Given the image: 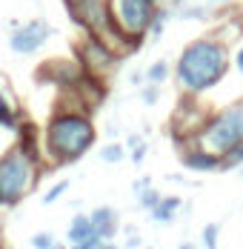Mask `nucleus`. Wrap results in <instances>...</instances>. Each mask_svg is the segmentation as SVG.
I'll return each instance as SVG.
<instances>
[{
    "mask_svg": "<svg viewBox=\"0 0 243 249\" xmlns=\"http://www.w3.org/2000/svg\"><path fill=\"white\" fill-rule=\"evenodd\" d=\"M229 72V49L220 37L203 35L189 40L174 63V83L183 95L200 98L203 92L215 89Z\"/></svg>",
    "mask_w": 243,
    "mask_h": 249,
    "instance_id": "f257e3e1",
    "label": "nucleus"
},
{
    "mask_svg": "<svg viewBox=\"0 0 243 249\" xmlns=\"http://www.w3.org/2000/svg\"><path fill=\"white\" fill-rule=\"evenodd\" d=\"M220 3H232V0H220Z\"/></svg>",
    "mask_w": 243,
    "mask_h": 249,
    "instance_id": "7c9ffc66",
    "label": "nucleus"
},
{
    "mask_svg": "<svg viewBox=\"0 0 243 249\" xmlns=\"http://www.w3.org/2000/svg\"><path fill=\"white\" fill-rule=\"evenodd\" d=\"M69 244H80V241H89V238H97L95 224L89 215H74L72 224H69V232H66Z\"/></svg>",
    "mask_w": 243,
    "mask_h": 249,
    "instance_id": "f8f14e48",
    "label": "nucleus"
},
{
    "mask_svg": "<svg viewBox=\"0 0 243 249\" xmlns=\"http://www.w3.org/2000/svg\"><path fill=\"white\" fill-rule=\"evenodd\" d=\"M160 200H163V195H160L155 186H146V189H140V192H138V206H140V209H146V212H152Z\"/></svg>",
    "mask_w": 243,
    "mask_h": 249,
    "instance_id": "f3484780",
    "label": "nucleus"
},
{
    "mask_svg": "<svg viewBox=\"0 0 243 249\" xmlns=\"http://www.w3.org/2000/svg\"><path fill=\"white\" fill-rule=\"evenodd\" d=\"M40 155L32 129L17 126V143L0 155V209H12L37 186Z\"/></svg>",
    "mask_w": 243,
    "mask_h": 249,
    "instance_id": "7ed1b4c3",
    "label": "nucleus"
},
{
    "mask_svg": "<svg viewBox=\"0 0 243 249\" xmlns=\"http://www.w3.org/2000/svg\"><path fill=\"white\" fill-rule=\"evenodd\" d=\"M218 235H220L218 224H206L203 226V247L206 249H218Z\"/></svg>",
    "mask_w": 243,
    "mask_h": 249,
    "instance_id": "aec40b11",
    "label": "nucleus"
},
{
    "mask_svg": "<svg viewBox=\"0 0 243 249\" xmlns=\"http://www.w3.org/2000/svg\"><path fill=\"white\" fill-rule=\"evenodd\" d=\"M155 3H157V6H160V3H163V0H155Z\"/></svg>",
    "mask_w": 243,
    "mask_h": 249,
    "instance_id": "2f4dec72",
    "label": "nucleus"
},
{
    "mask_svg": "<svg viewBox=\"0 0 243 249\" xmlns=\"http://www.w3.org/2000/svg\"><path fill=\"white\" fill-rule=\"evenodd\" d=\"M0 126L6 129H17L20 126V112L15 106V98L9 92V83L0 77Z\"/></svg>",
    "mask_w": 243,
    "mask_h": 249,
    "instance_id": "9b49d317",
    "label": "nucleus"
},
{
    "mask_svg": "<svg viewBox=\"0 0 243 249\" xmlns=\"http://www.w3.org/2000/svg\"><path fill=\"white\" fill-rule=\"evenodd\" d=\"M166 20H169V9L166 6H157V12H155V20L149 26V43H157L160 40V35H163V29H166Z\"/></svg>",
    "mask_w": 243,
    "mask_h": 249,
    "instance_id": "2eb2a0df",
    "label": "nucleus"
},
{
    "mask_svg": "<svg viewBox=\"0 0 243 249\" xmlns=\"http://www.w3.org/2000/svg\"><path fill=\"white\" fill-rule=\"evenodd\" d=\"M146 149H149L146 143H138V146L132 149V163H143V158H146Z\"/></svg>",
    "mask_w": 243,
    "mask_h": 249,
    "instance_id": "393cba45",
    "label": "nucleus"
},
{
    "mask_svg": "<svg viewBox=\"0 0 243 249\" xmlns=\"http://www.w3.org/2000/svg\"><path fill=\"white\" fill-rule=\"evenodd\" d=\"M177 3H183V0H177Z\"/></svg>",
    "mask_w": 243,
    "mask_h": 249,
    "instance_id": "72a5a7b5",
    "label": "nucleus"
},
{
    "mask_svg": "<svg viewBox=\"0 0 243 249\" xmlns=\"http://www.w3.org/2000/svg\"><path fill=\"white\" fill-rule=\"evenodd\" d=\"M100 244H103L100 238H89V241H80V244H72L69 249H97Z\"/></svg>",
    "mask_w": 243,
    "mask_h": 249,
    "instance_id": "b1692460",
    "label": "nucleus"
},
{
    "mask_svg": "<svg viewBox=\"0 0 243 249\" xmlns=\"http://www.w3.org/2000/svg\"><path fill=\"white\" fill-rule=\"evenodd\" d=\"M52 249H69V247H60V244H54V247H52Z\"/></svg>",
    "mask_w": 243,
    "mask_h": 249,
    "instance_id": "c756f323",
    "label": "nucleus"
},
{
    "mask_svg": "<svg viewBox=\"0 0 243 249\" xmlns=\"http://www.w3.org/2000/svg\"><path fill=\"white\" fill-rule=\"evenodd\" d=\"M140 100H143L146 106H155V103L160 100V86H155V83H146L143 92H140Z\"/></svg>",
    "mask_w": 243,
    "mask_h": 249,
    "instance_id": "5701e85b",
    "label": "nucleus"
},
{
    "mask_svg": "<svg viewBox=\"0 0 243 249\" xmlns=\"http://www.w3.org/2000/svg\"><path fill=\"white\" fill-rule=\"evenodd\" d=\"M169 75H172L169 60H155V63H149V69L143 72L146 83H155V86H160L163 80H169Z\"/></svg>",
    "mask_w": 243,
    "mask_h": 249,
    "instance_id": "4468645a",
    "label": "nucleus"
},
{
    "mask_svg": "<svg viewBox=\"0 0 243 249\" xmlns=\"http://www.w3.org/2000/svg\"><path fill=\"white\" fill-rule=\"evenodd\" d=\"M192 143L215 152L220 158L232 146L243 143V98L229 103V106H223L215 115H209L200 124V129L192 135Z\"/></svg>",
    "mask_w": 243,
    "mask_h": 249,
    "instance_id": "39448f33",
    "label": "nucleus"
},
{
    "mask_svg": "<svg viewBox=\"0 0 243 249\" xmlns=\"http://www.w3.org/2000/svg\"><path fill=\"white\" fill-rule=\"evenodd\" d=\"M0 249H3V221H0Z\"/></svg>",
    "mask_w": 243,
    "mask_h": 249,
    "instance_id": "c85d7f7f",
    "label": "nucleus"
},
{
    "mask_svg": "<svg viewBox=\"0 0 243 249\" xmlns=\"http://www.w3.org/2000/svg\"><path fill=\"white\" fill-rule=\"evenodd\" d=\"M177 249H197V247H194V244H180Z\"/></svg>",
    "mask_w": 243,
    "mask_h": 249,
    "instance_id": "cd10ccee",
    "label": "nucleus"
},
{
    "mask_svg": "<svg viewBox=\"0 0 243 249\" xmlns=\"http://www.w3.org/2000/svg\"><path fill=\"white\" fill-rule=\"evenodd\" d=\"M92 224H95V232L100 241H112L118 235V212L112 206H97L95 212H89Z\"/></svg>",
    "mask_w": 243,
    "mask_h": 249,
    "instance_id": "9d476101",
    "label": "nucleus"
},
{
    "mask_svg": "<svg viewBox=\"0 0 243 249\" xmlns=\"http://www.w3.org/2000/svg\"><path fill=\"white\" fill-rule=\"evenodd\" d=\"M235 69H238V72L243 75V46H241L238 52H235Z\"/></svg>",
    "mask_w": 243,
    "mask_h": 249,
    "instance_id": "a878e982",
    "label": "nucleus"
},
{
    "mask_svg": "<svg viewBox=\"0 0 243 249\" xmlns=\"http://www.w3.org/2000/svg\"><path fill=\"white\" fill-rule=\"evenodd\" d=\"M241 175H243V166H241Z\"/></svg>",
    "mask_w": 243,
    "mask_h": 249,
    "instance_id": "473e14b6",
    "label": "nucleus"
},
{
    "mask_svg": "<svg viewBox=\"0 0 243 249\" xmlns=\"http://www.w3.org/2000/svg\"><path fill=\"white\" fill-rule=\"evenodd\" d=\"M52 37V26L43 18H35L29 23H12L9 32V49L15 54H35L37 49L46 46V40Z\"/></svg>",
    "mask_w": 243,
    "mask_h": 249,
    "instance_id": "6e6552de",
    "label": "nucleus"
},
{
    "mask_svg": "<svg viewBox=\"0 0 243 249\" xmlns=\"http://www.w3.org/2000/svg\"><path fill=\"white\" fill-rule=\"evenodd\" d=\"M146 249H152V247H146Z\"/></svg>",
    "mask_w": 243,
    "mask_h": 249,
    "instance_id": "f704fd0d",
    "label": "nucleus"
},
{
    "mask_svg": "<svg viewBox=\"0 0 243 249\" xmlns=\"http://www.w3.org/2000/svg\"><path fill=\"white\" fill-rule=\"evenodd\" d=\"M177 15L180 18H189V20H206L209 18V9L206 6H186V3H177Z\"/></svg>",
    "mask_w": 243,
    "mask_h": 249,
    "instance_id": "6ab92c4d",
    "label": "nucleus"
},
{
    "mask_svg": "<svg viewBox=\"0 0 243 249\" xmlns=\"http://www.w3.org/2000/svg\"><path fill=\"white\" fill-rule=\"evenodd\" d=\"M123 158H126V146H123V143H115V141H112V143H106V146L100 149V160H103V163H121Z\"/></svg>",
    "mask_w": 243,
    "mask_h": 249,
    "instance_id": "a211bd4d",
    "label": "nucleus"
},
{
    "mask_svg": "<svg viewBox=\"0 0 243 249\" xmlns=\"http://www.w3.org/2000/svg\"><path fill=\"white\" fill-rule=\"evenodd\" d=\"M54 244H57V241H54L52 232H35V235H32V247L35 249H52Z\"/></svg>",
    "mask_w": 243,
    "mask_h": 249,
    "instance_id": "4be33fe9",
    "label": "nucleus"
},
{
    "mask_svg": "<svg viewBox=\"0 0 243 249\" xmlns=\"http://www.w3.org/2000/svg\"><path fill=\"white\" fill-rule=\"evenodd\" d=\"M97 129L86 109H57L43 129V146L52 163L69 166L95 146Z\"/></svg>",
    "mask_w": 243,
    "mask_h": 249,
    "instance_id": "f03ea898",
    "label": "nucleus"
},
{
    "mask_svg": "<svg viewBox=\"0 0 243 249\" xmlns=\"http://www.w3.org/2000/svg\"><path fill=\"white\" fill-rule=\"evenodd\" d=\"M157 3L155 0H109L112 18V49L135 52L146 37L155 20Z\"/></svg>",
    "mask_w": 243,
    "mask_h": 249,
    "instance_id": "20e7f679",
    "label": "nucleus"
},
{
    "mask_svg": "<svg viewBox=\"0 0 243 249\" xmlns=\"http://www.w3.org/2000/svg\"><path fill=\"white\" fill-rule=\"evenodd\" d=\"M180 203H183V200L177 198V195H169V198L160 200V203H157V206H155V209H152L149 215H152V218H155L157 224H169L172 218H174V215L180 212Z\"/></svg>",
    "mask_w": 243,
    "mask_h": 249,
    "instance_id": "ddd939ff",
    "label": "nucleus"
},
{
    "mask_svg": "<svg viewBox=\"0 0 243 249\" xmlns=\"http://www.w3.org/2000/svg\"><path fill=\"white\" fill-rule=\"evenodd\" d=\"M77 63L83 66V72L92 77H106L112 75L121 63V52H115L106 40L92 37V35H83V40L77 43Z\"/></svg>",
    "mask_w": 243,
    "mask_h": 249,
    "instance_id": "0eeeda50",
    "label": "nucleus"
},
{
    "mask_svg": "<svg viewBox=\"0 0 243 249\" xmlns=\"http://www.w3.org/2000/svg\"><path fill=\"white\" fill-rule=\"evenodd\" d=\"M97 249H118V247H115V241H103Z\"/></svg>",
    "mask_w": 243,
    "mask_h": 249,
    "instance_id": "bb28decb",
    "label": "nucleus"
},
{
    "mask_svg": "<svg viewBox=\"0 0 243 249\" xmlns=\"http://www.w3.org/2000/svg\"><path fill=\"white\" fill-rule=\"evenodd\" d=\"M69 18L83 29V35L100 37L112 46V18H109V0H63ZM118 52V49H115Z\"/></svg>",
    "mask_w": 243,
    "mask_h": 249,
    "instance_id": "423d86ee",
    "label": "nucleus"
},
{
    "mask_svg": "<svg viewBox=\"0 0 243 249\" xmlns=\"http://www.w3.org/2000/svg\"><path fill=\"white\" fill-rule=\"evenodd\" d=\"M241 166H243V143H238L220 158V169L229 172V169H241Z\"/></svg>",
    "mask_w": 243,
    "mask_h": 249,
    "instance_id": "dca6fc26",
    "label": "nucleus"
},
{
    "mask_svg": "<svg viewBox=\"0 0 243 249\" xmlns=\"http://www.w3.org/2000/svg\"><path fill=\"white\" fill-rule=\"evenodd\" d=\"M66 189H69V180H57V183L49 189L46 195H43V203H46V206H52L57 198H63V192H66Z\"/></svg>",
    "mask_w": 243,
    "mask_h": 249,
    "instance_id": "412c9836",
    "label": "nucleus"
},
{
    "mask_svg": "<svg viewBox=\"0 0 243 249\" xmlns=\"http://www.w3.org/2000/svg\"><path fill=\"white\" fill-rule=\"evenodd\" d=\"M180 160L192 172H215V169H220V155L203 149L197 143H192V146H186V149L180 152Z\"/></svg>",
    "mask_w": 243,
    "mask_h": 249,
    "instance_id": "1a4fd4ad",
    "label": "nucleus"
}]
</instances>
